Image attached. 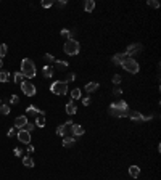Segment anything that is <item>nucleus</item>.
<instances>
[{"mask_svg": "<svg viewBox=\"0 0 161 180\" xmlns=\"http://www.w3.org/2000/svg\"><path fill=\"white\" fill-rule=\"evenodd\" d=\"M19 73L23 74L24 77H27V79H32V77H36V74H37V68H36V64H34L32 60L24 58L23 61H21V71Z\"/></svg>", "mask_w": 161, "mask_h": 180, "instance_id": "f257e3e1", "label": "nucleus"}, {"mask_svg": "<svg viewBox=\"0 0 161 180\" xmlns=\"http://www.w3.org/2000/svg\"><path fill=\"white\" fill-rule=\"evenodd\" d=\"M63 50H65V53L69 55V56H74V55H78L81 52V45H79V42L78 40H74V39H69L65 42V45H63Z\"/></svg>", "mask_w": 161, "mask_h": 180, "instance_id": "f03ea898", "label": "nucleus"}, {"mask_svg": "<svg viewBox=\"0 0 161 180\" xmlns=\"http://www.w3.org/2000/svg\"><path fill=\"white\" fill-rule=\"evenodd\" d=\"M121 66L127 71V73H131V74H137L139 71H140V64H139L134 58H127V60L121 64Z\"/></svg>", "mask_w": 161, "mask_h": 180, "instance_id": "7ed1b4c3", "label": "nucleus"}, {"mask_svg": "<svg viewBox=\"0 0 161 180\" xmlns=\"http://www.w3.org/2000/svg\"><path fill=\"white\" fill-rule=\"evenodd\" d=\"M50 90L55 95H66L68 93V84H65L63 81H55L50 85Z\"/></svg>", "mask_w": 161, "mask_h": 180, "instance_id": "20e7f679", "label": "nucleus"}, {"mask_svg": "<svg viewBox=\"0 0 161 180\" xmlns=\"http://www.w3.org/2000/svg\"><path fill=\"white\" fill-rule=\"evenodd\" d=\"M73 124H74V122L69 119L63 126H58L57 127V135L58 137H63V138H65V137H71V127H73Z\"/></svg>", "mask_w": 161, "mask_h": 180, "instance_id": "39448f33", "label": "nucleus"}, {"mask_svg": "<svg viewBox=\"0 0 161 180\" xmlns=\"http://www.w3.org/2000/svg\"><path fill=\"white\" fill-rule=\"evenodd\" d=\"M19 85H21V90H23V93L26 97H34V95H36L37 90H36V85H34V84L27 82V81H23Z\"/></svg>", "mask_w": 161, "mask_h": 180, "instance_id": "423d86ee", "label": "nucleus"}, {"mask_svg": "<svg viewBox=\"0 0 161 180\" xmlns=\"http://www.w3.org/2000/svg\"><path fill=\"white\" fill-rule=\"evenodd\" d=\"M127 118H131L132 121H139V122H147V121H151L153 116L150 114V116H143V114H140L139 111H129Z\"/></svg>", "mask_w": 161, "mask_h": 180, "instance_id": "0eeeda50", "label": "nucleus"}, {"mask_svg": "<svg viewBox=\"0 0 161 180\" xmlns=\"http://www.w3.org/2000/svg\"><path fill=\"white\" fill-rule=\"evenodd\" d=\"M142 50H143V47L140 44H131L127 47V50H126V55H127V58H132V56H135V55L140 53Z\"/></svg>", "mask_w": 161, "mask_h": 180, "instance_id": "6e6552de", "label": "nucleus"}, {"mask_svg": "<svg viewBox=\"0 0 161 180\" xmlns=\"http://www.w3.org/2000/svg\"><path fill=\"white\" fill-rule=\"evenodd\" d=\"M16 137H18V140H19L21 143H23V145H29V143H31V134H29V132H26L24 129L18 130Z\"/></svg>", "mask_w": 161, "mask_h": 180, "instance_id": "1a4fd4ad", "label": "nucleus"}, {"mask_svg": "<svg viewBox=\"0 0 161 180\" xmlns=\"http://www.w3.org/2000/svg\"><path fill=\"white\" fill-rule=\"evenodd\" d=\"M110 108H115V110H119V111H126V113H129V105L124 102V100H119V102H115V103H111Z\"/></svg>", "mask_w": 161, "mask_h": 180, "instance_id": "9d476101", "label": "nucleus"}, {"mask_svg": "<svg viewBox=\"0 0 161 180\" xmlns=\"http://www.w3.org/2000/svg\"><path fill=\"white\" fill-rule=\"evenodd\" d=\"M126 60H127V55L126 53H116V55H113V58H111V61H113L115 66H121Z\"/></svg>", "mask_w": 161, "mask_h": 180, "instance_id": "9b49d317", "label": "nucleus"}, {"mask_svg": "<svg viewBox=\"0 0 161 180\" xmlns=\"http://www.w3.org/2000/svg\"><path fill=\"white\" fill-rule=\"evenodd\" d=\"M27 122H29V121H27V116H26V114H24V116H18V118L15 119V127L21 130V129H24V126L27 124Z\"/></svg>", "mask_w": 161, "mask_h": 180, "instance_id": "f8f14e48", "label": "nucleus"}, {"mask_svg": "<svg viewBox=\"0 0 161 180\" xmlns=\"http://www.w3.org/2000/svg\"><path fill=\"white\" fill-rule=\"evenodd\" d=\"M84 127L81 126V124H73V127H71V137H81V135H84Z\"/></svg>", "mask_w": 161, "mask_h": 180, "instance_id": "ddd939ff", "label": "nucleus"}, {"mask_svg": "<svg viewBox=\"0 0 161 180\" xmlns=\"http://www.w3.org/2000/svg\"><path fill=\"white\" fill-rule=\"evenodd\" d=\"M29 114H34V116H36V114H45V111L39 110V108L34 106V105H29L26 108V116H29Z\"/></svg>", "mask_w": 161, "mask_h": 180, "instance_id": "4468645a", "label": "nucleus"}, {"mask_svg": "<svg viewBox=\"0 0 161 180\" xmlns=\"http://www.w3.org/2000/svg\"><path fill=\"white\" fill-rule=\"evenodd\" d=\"M76 113H78V106H76V103L71 100V102L66 103V114H69V116H74Z\"/></svg>", "mask_w": 161, "mask_h": 180, "instance_id": "2eb2a0df", "label": "nucleus"}, {"mask_svg": "<svg viewBox=\"0 0 161 180\" xmlns=\"http://www.w3.org/2000/svg\"><path fill=\"white\" fill-rule=\"evenodd\" d=\"M53 73H55V69L52 66H48V64H45V66L42 68V74H44V77H47V79H52Z\"/></svg>", "mask_w": 161, "mask_h": 180, "instance_id": "dca6fc26", "label": "nucleus"}, {"mask_svg": "<svg viewBox=\"0 0 161 180\" xmlns=\"http://www.w3.org/2000/svg\"><path fill=\"white\" fill-rule=\"evenodd\" d=\"M69 66L68 61H63V60H55V68L53 69H58V71H65Z\"/></svg>", "mask_w": 161, "mask_h": 180, "instance_id": "f3484780", "label": "nucleus"}, {"mask_svg": "<svg viewBox=\"0 0 161 180\" xmlns=\"http://www.w3.org/2000/svg\"><path fill=\"white\" fill-rule=\"evenodd\" d=\"M108 113L111 114V116H115V118H126L129 113H126V111H119V110H115V108H110Z\"/></svg>", "mask_w": 161, "mask_h": 180, "instance_id": "a211bd4d", "label": "nucleus"}, {"mask_svg": "<svg viewBox=\"0 0 161 180\" xmlns=\"http://www.w3.org/2000/svg\"><path fill=\"white\" fill-rule=\"evenodd\" d=\"M129 175L132 177V178H139V175H140V167L139 166H131L129 167Z\"/></svg>", "mask_w": 161, "mask_h": 180, "instance_id": "6ab92c4d", "label": "nucleus"}, {"mask_svg": "<svg viewBox=\"0 0 161 180\" xmlns=\"http://www.w3.org/2000/svg\"><path fill=\"white\" fill-rule=\"evenodd\" d=\"M74 143H76V138H74V137H65V138H63V146H65V148L74 146Z\"/></svg>", "mask_w": 161, "mask_h": 180, "instance_id": "aec40b11", "label": "nucleus"}, {"mask_svg": "<svg viewBox=\"0 0 161 180\" xmlns=\"http://www.w3.org/2000/svg\"><path fill=\"white\" fill-rule=\"evenodd\" d=\"M95 8V2L94 0H86V3H84V10H86L87 13H92Z\"/></svg>", "mask_w": 161, "mask_h": 180, "instance_id": "412c9836", "label": "nucleus"}, {"mask_svg": "<svg viewBox=\"0 0 161 180\" xmlns=\"http://www.w3.org/2000/svg\"><path fill=\"white\" fill-rule=\"evenodd\" d=\"M61 37L63 39H66V40H69V39H74V31H69V29H61Z\"/></svg>", "mask_w": 161, "mask_h": 180, "instance_id": "4be33fe9", "label": "nucleus"}, {"mask_svg": "<svg viewBox=\"0 0 161 180\" xmlns=\"http://www.w3.org/2000/svg\"><path fill=\"white\" fill-rule=\"evenodd\" d=\"M99 82H89V84H86V90L89 92V93H92V92H95V90H99Z\"/></svg>", "mask_w": 161, "mask_h": 180, "instance_id": "5701e85b", "label": "nucleus"}, {"mask_svg": "<svg viewBox=\"0 0 161 180\" xmlns=\"http://www.w3.org/2000/svg\"><path fill=\"white\" fill-rule=\"evenodd\" d=\"M23 166H26V167H34V159L29 154L23 156Z\"/></svg>", "mask_w": 161, "mask_h": 180, "instance_id": "b1692460", "label": "nucleus"}, {"mask_svg": "<svg viewBox=\"0 0 161 180\" xmlns=\"http://www.w3.org/2000/svg\"><path fill=\"white\" fill-rule=\"evenodd\" d=\"M45 126V114L36 116V127H44Z\"/></svg>", "mask_w": 161, "mask_h": 180, "instance_id": "393cba45", "label": "nucleus"}, {"mask_svg": "<svg viewBox=\"0 0 161 180\" xmlns=\"http://www.w3.org/2000/svg\"><path fill=\"white\" fill-rule=\"evenodd\" d=\"M23 79H24V76L21 74L19 71H18V73H15V74H13V82H15V84H21V82H23Z\"/></svg>", "mask_w": 161, "mask_h": 180, "instance_id": "a878e982", "label": "nucleus"}, {"mask_svg": "<svg viewBox=\"0 0 161 180\" xmlns=\"http://www.w3.org/2000/svg\"><path fill=\"white\" fill-rule=\"evenodd\" d=\"M81 89H74V90H71V100L74 102V100H79L81 98Z\"/></svg>", "mask_w": 161, "mask_h": 180, "instance_id": "bb28decb", "label": "nucleus"}, {"mask_svg": "<svg viewBox=\"0 0 161 180\" xmlns=\"http://www.w3.org/2000/svg\"><path fill=\"white\" fill-rule=\"evenodd\" d=\"M0 114H3V116L10 114V105H0Z\"/></svg>", "mask_w": 161, "mask_h": 180, "instance_id": "cd10ccee", "label": "nucleus"}, {"mask_svg": "<svg viewBox=\"0 0 161 180\" xmlns=\"http://www.w3.org/2000/svg\"><path fill=\"white\" fill-rule=\"evenodd\" d=\"M6 52H8V47H6L5 44H0V60H3V56L6 55Z\"/></svg>", "mask_w": 161, "mask_h": 180, "instance_id": "c85d7f7f", "label": "nucleus"}, {"mask_svg": "<svg viewBox=\"0 0 161 180\" xmlns=\"http://www.w3.org/2000/svg\"><path fill=\"white\" fill-rule=\"evenodd\" d=\"M74 79H76V74H74V73H71V74H68L65 79H63V82H65V84H68V82H73Z\"/></svg>", "mask_w": 161, "mask_h": 180, "instance_id": "c756f323", "label": "nucleus"}, {"mask_svg": "<svg viewBox=\"0 0 161 180\" xmlns=\"http://www.w3.org/2000/svg\"><path fill=\"white\" fill-rule=\"evenodd\" d=\"M147 5L151 6V8H159V2H158V0H148Z\"/></svg>", "mask_w": 161, "mask_h": 180, "instance_id": "7c9ffc66", "label": "nucleus"}, {"mask_svg": "<svg viewBox=\"0 0 161 180\" xmlns=\"http://www.w3.org/2000/svg\"><path fill=\"white\" fill-rule=\"evenodd\" d=\"M34 129H36V124H32V122H27V124L24 126V130H26V132H29V134L34 130Z\"/></svg>", "mask_w": 161, "mask_h": 180, "instance_id": "2f4dec72", "label": "nucleus"}, {"mask_svg": "<svg viewBox=\"0 0 161 180\" xmlns=\"http://www.w3.org/2000/svg\"><path fill=\"white\" fill-rule=\"evenodd\" d=\"M8 73H5V71H0V82H6L8 81Z\"/></svg>", "mask_w": 161, "mask_h": 180, "instance_id": "473e14b6", "label": "nucleus"}, {"mask_svg": "<svg viewBox=\"0 0 161 180\" xmlns=\"http://www.w3.org/2000/svg\"><path fill=\"white\" fill-rule=\"evenodd\" d=\"M44 60H45L47 63H55V60H57V58H55V56H53V55H50V53H47V55H44Z\"/></svg>", "mask_w": 161, "mask_h": 180, "instance_id": "72a5a7b5", "label": "nucleus"}, {"mask_svg": "<svg viewBox=\"0 0 161 180\" xmlns=\"http://www.w3.org/2000/svg\"><path fill=\"white\" fill-rule=\"evenodd\" d=\"M44 8H50V6H53V2L52 0H42V3H40Z\"/></svg>", "mask_w": 161, "mask_h": 180, "instance_id": "f704fd0d", "label": "nucleus"}, {"mask_svg": "<svg viewBox=\"0 0 161 180\" xmlns=\"http://www.w3.org/2000/svg\"><path fill=\"white\" fill-rule=\"evenodd\" d=\"M13 154H15L16 158H21V156H23V150H21L19 146H16L15 150H13Z\"/></svg>", "mask_w": 161, "mask_h": 180, "instance_id": "c9c22d12", "label": "nucleus"}, {"mask_svg": "<svg viewBox=\"0 0 161 180\" xmlns=\"http://www.w3.org/2000/svg\"><path fill=\"white\" fill-rule=\"evenodd\" d=\"M10 103H11V105H18V103H19V97H18V95H11V97H10Z\"/></svg>", "mask_w": 161, "mask_h": 180, "instance_id": "e433bc0d", "label": "nucleus"}, {"mask_svg": "<svg viewBox=\"0 0 161 180\" xmlns=\"http://www.w3.org/2000/svg\"><path fill=\"white\" fill-rule=\"evenodd\" d=\"M16 134H18V130H16V127H15V129H10V130L6 132V137H10V138H11V137H15Z\"/></svg>", "mask_w": 161, "mask_h": 180, "instance_id": "4c0bfd02", "label": "nucleus"}, {"mask_svg": "<svg viewBox=\"0 0 161 180\" xmlns=\"http://www.w3.org/2000/svg\"><path fill=\"white\" fill-rule=\"evenodd\" d=\"M121 81H123V77L119 74H115L113 76V84H121Z\"/></svg>", "mask_w": 161, "mask_h": 180, "instance_id": "58836bf2", "label": "nucleus"}, {"mask_svg": "<svg viewBox=\"0 0 161 180\" xmlns=\"http://www.w3.org/2000/svg\"><path fill=\"white\" fill-rule=\"evenodd\" d=\"M90 103H92V98H90V97H86V98H82V105H84V106H89Z\"/></svg>", "mask_w": 161, "mask_h": 180, "instance_id": "ea45409f", "label": "nucleus"}, {"mask_svg": "<svg viewBox=\"0 0 161 180\" xmlns=\"http://www.w3.org/2000/svg\"><path fill=\"white\" fill-rule=\"evenodd\" d=\"M66 3H68V2H66V0H58V2H57V3H55V5H57V6H58V8H63V6H66Z\"/></svg>", "mask_w": 161, "mask_h": 180, "instance_id": "a19ab883", "label": "nucleus"}, {"mask_svg": "<svg viewBox=\"0 0 161 180\" xmlns=\"http://www.w3.org/2000/svg\"><path fill=\"white\" fill-rule=\"evenodd\" d=\"M113 95H116V97H119V95H123V89H121V87H116V89L113 90Z\"/></svg>", "mask_w": 161, "mask_h": 180, "instance_id": "79ce46f5", "label": "nucleus"}, {"mask_svg": "<svg viewBox=\"0 0 161 180\" xmlns=\"http://www.w3.org/2000/svg\"><path fill=\"white\" fill-rule=\"evenodd\" d=\"M27 153H34V146L32 145H27Z\"/></svg>", "mask_w": 161, "mask_h": 180, "instance_id": "37998d69", "label": "nucleus"}, {"mask_svg": "<svg viewBox=\"0 0 161 180\" xmlns=\"http://www.w3.org/2000/svg\"><path fill=\"white\" fill-rule=\"evenodd\" d=\"M3 66V60H0V68H2Z\"/></svg>", "mask_w": 161, "mask_h": 180, "instance_id": "c03bdc74", "label": "nucleus"}, {"mask_svg": "<svg viewBox=\"0 0 161 180\" xmlns=\"http://www.w3.org/2000/svg\"><path fill=\"white\" fill-rule=\"evenodd\" d=\"M0 105H2V100H0Z\"/></svg>", "mask_w": 161, "mask_h": 180, "instance_id": "a18cd8bd", "label": "nucleus"}]
</instances>
